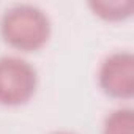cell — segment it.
Returning <instances> with one entry per match:
<instances>
[{
	"instance_id": "1",
	"label": "cell",
	"mask_w": 134,
	"mask_h": 134,
	"mask_svg": "<svg viewBox=\"0 0 134 134\" xmlns=\"http://www.w3.org/2000/svg\"><path fill=\"white\" fill-rule=\"evenodd\" d=\"M47 16L35 7H14L2 19V35L7 43L21 51L41 47L49 36Z\"/></svg>"
},
{
	"instance_id": "2",
	"label": "cell",
	"mask_w": 134,
	"mask_h": 134,
	"mask_svg": "<svg viewBox=\"0 0 134 134\" xmlns=\"http://www.w3.org/2000/svg\"><path fill=\"white\" fill-rule=\"evenodd\" d=\"M36 88V71L19 57L0 58V103L19 106L27 103Z\"/></svg>"
},
{
	"instance_id": "3",
	"label": "cell",
	"mask_w": 134,
	"mask_h": 134,
	"mask_svg": "<svg viewBox=\"0 0 134 134\" xmlns=\"http://www.w3.org/2000/svg\"><path fill=\"white\" fill-rule=\"evenodd\" d=\"M101 85L114 96H129L132 93V60L131 55L115 54L101 68Z\"/></svg>"
},
{
	"instance_id": "4",
	"label": "cell",
	"mask_w": 134,
	"mask_h": 134,
	"mask_svg": "<svg viewBox=\"0 0 134 134\" xmlns=\"http://www.w3.org/2000/svg\"><path fill=\"white\" fill-rule=\"evenodd\" d=\"M132 118L129 110L114 112L106 123V134H131Z\"/></svg>"
},
{
	"instance_id": "5",
	"label": "cell",
	"mask_w": 134,
	"mask_h": 134,
	"mask_svg": "<svg viewBox=\"0 0 134 134\" xmlns=\"http://www.w3.org/2000/svg\"><path fill=\"white\" fill-rule=\"evenodd\" d=\"M60 134H66V132H60Z\"/></svg>"
}]
</instances>
